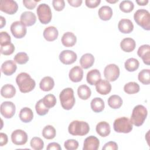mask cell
I'll return each instance as SVG.
<instances>
[{
	"label": "cell",
	"mask_w": 150,
	"mask_h": 150,
	"mask_svg": "<svg viewBox=\"0 0 150 150\" xmlns=\"http://www.w3.org/2000/svg\"><path fill=\"white\" fill-rule=\"evenodd\" d=\"M103 150H117L118 149V145L116 142L114 141H110L107 142L102 148Z\"/></svg>",
	"instance_id": "obj_48"
},
{
	"label": "cell",
	"mask_w": 150,
	"mask_h": 150,
	"mask_svg": "<svg viewBox=\"0 0 150 150\" xmlns=\"http://www.w3.org/2000/svg\"><path fill=\"white\" fill-rule=\"evenodd\" d=\"M77 56L76 53L70 50H64L59 54V60L64 64H71L76 62Z\"/></svg>",
	"instance_id": "obj_13"
},
{
	"label": "cell",
	"mask_w": 150,
	"mask_h": 150,
	"mask_svg": "<svg viewBox=\"0 0 150 150\" xmlns=\"http://www.w3.org/2000/svg\"><path fill=\"white\" fill-rule=\"evenodd\" d=\"M18 5L16 1L13 0H1L0 1V10L5 13L12 15L16 13Z\"/></svg>",
	"instance_id": "obj_10"
},
{
	"label": "cell",
	"mask_w": 150,
	"mask_h": 150,
	"mask_svg": "<svg viewBox=\"0 0 150 150\" xmlns=\"http://www.w3.org/2000/svg\"><path fill=\"white\" fill-rule=\"evenodd\" d=\"M139 61L135 58H129L127 59L124 64L125 69L130 72L134 71L139 67Z\"/></svg>",
	"instance_id": "obj_34"
},
{
	"label": "cell",
	"mask_w": 150,
	"mask_h": 150,
	"mask_svg": "<svg viewBox=\"0 0 150 150\" xmlns=\"http://www.w3.org/2000/svg\"><path fill=\"white\" fill-rule=\"evenodd\" d=\"M0 21H1L0 28H2L5 25V24H6V20H5V19L2 16H1V17H0Z\"/></svg>",
	"instance_id": "obj_54"
},
{
	"label": "cell",
	"mask_w": 150,
	"mask_h": 150,
	"mask_svg": "<svg viewBox=\"0 0 150 150\" xmlns=\"http://www.w3.org/2000/svg\"><path fill=\"white\" fill-rule=\"evenodd\" d=\"M11 38L6 32H1L0 33V44L1 46L7 45L11 42Z\"/></svg>",
	"instance_id": "obj_45"
},
{
	"label": "cell",
	"mask_w": 150,
	"mask_h": 150,
	"mask_svg": "<svg viewBox=\"0 0 150 150\" xmlns=\"http://www.w3.org/2000/svg\"><path fill=\"white\" fill-rule=\"evenodd\" d=\"M69 76L71 81L79 82L83 77V70L80 66H74L70 70Z\"/></svg>",
	"instance_id": "obj_19"
},
{
	"label": "cell",
	"mask_w": 150,
	"mask_h": 150,
	"mask_svg": "<svg viewBox=\"0 0 150 150\" xmlns=\"http://www.w3.org/2000/svg\"><path fill=\"white\" fill-rule=\"evenodd\" d=\"M8 143V136L6 134L0 133V146H2Z\"/></svg>",
	"instance_id": "obj_51"
},
{
	"label": "cell",
	"mask_w": 150,
	"mask_h": 150,
	"mask_svg": "<svg viewBox=\"0 0 150 150\" xmlns=\"http://www.w3.org/2000/svg\"><path fill=\"white\" fill-rule=\"evenodd\" d=\"M11 32L12 35L17 39L23 38L27 32L26 26L21 21H15L11 25Z\"/></svg>",
	"instance_id": "obj_9"
},
{
	"label": "cell",
	"mask_w": 150,
	"mask_h": 150,
	"mask_svg": "<svg viewBox=\"0 0 150 150\" xmlns=\"http://www.w3.org/2000/svg\"><path fill=\"white\" fill-rule=\"evenodd\" d=\"M17 69L15 61L8 60L5 61L1 65V71L6 76H11L13 74Z\"/></svg>",
	"instance_id": "obj_15"
},
{
	"label": "cell",
	"mask_w": 150,
	"mask_h": 150,
	"mask_svg": "<svg viewBox=\"0 0 150 150\" xmlns=\"http://www.w3.org/2000/svg\"><path fill=\"white\" fill-rule=\"evenodd\" d=\"M21 22L26 26L33 25L36 21L35 14L30 11L23 12L20 16Z\"/></svg>",
	"instance_id": "obj_18"
},
{
	"label": "cell",
	"mask_w": 150,
	"mask_h": 150,
	"mask_svg": "<svg viewBox=\"0 0 150 150\" xmlns=\"http://www.w3.org/2000/svg\"><path fill=\"white\" fill-rule=\"evenodd\" d=\"M98 14L101 20L108 21L110 20L112 16V10L111 7L104 5L98 9Z\"/></svg>",
	"instance_id": "obj_30"
},
{
	"label": "cell",
	"mask_w": 150,
	"mask_h": 150,
	"mask_svg": "<svg viewBox=\"0 0 150 150\" xmlns=\"http://www.w3.org/2000/svg\"><path fill=\"white\" fill-rule=\"evenodd\" d=\"M148 0H137L136 2L139 5H146L148 3Z\"/></svg>",
	"instance_id": "obj_53"
},
{
	"label": "cell",
	"mask_w": 150,
	"mask_h": 150,
	"mask_svg": "<svg viewBox=\"0 0 150 150\" xmlns=\"http://www.w3.org/2000/svg\"><path fill=\"white\" fill-rule=\"evenodd\" d=\"M39 1L36 0H23V5L29 9H34Z\"/></svg>",
	"instance_id": "obj_47"
},
{
	"label": "cell",
	"mask_w": 150,
	"mask_h": 150,
	"mask_svg": "<svg viewBox=\"0 0 150 150\" xmlns=\"http://www.w3.org/2000/svg\"><path fill=\"white\" fill-rule=\"evenodd\" d=\"M94 62V57L91 53L83 54L80 59V64L82 68L84 69L91 67Z\"/></svg>",
	"instance_id": "obj_26"
},
{
	"label": "cell",
	"mask_w": 150,
	"mask_h": 150,
	"mask_svg": "<svg viewBox=\"0 0 150 150\" xmlns=\"http://www.w3.org/2000/svg\"><path fill=\"white\" fill-rule=\"evenodd\" d=\"M147 114V110L144 105H137L132 110L130 121L134 125L139 127L144 124Z\"/></svg>",
	"instance_id": "obj_4"
},
{
	"label": "cell",
	"mask_w": 150,
	"mask_h": 150,
	"mask_svg": "<svg viewBox=\"0 0 150 150\" xmlns=\"http://www.w3.org/2000/svg\"><path fill=\"white\" fill-rule=\"evenodd\" d=\"M19 117L22 122L27 123L32 120L33 118V113L30 108L24 107L21 110Z\"/></svg>",
	"instance_id": "obj_29"
},
{
	"label": "cell",
	"mask_w": 150,
	"mask_h": 150,
	"mask_svg": "<svg viewBox=\"0 0 150 150\" xmlns=\"http://www.w3.org/2000/svg\"><path fill=\"white\" fill-rule=\"evenodd\" d=\"M28 60L29 56L25 52L18 53L14 57V61L19 64H25L28 62Z\"/></svg>",
	"instance_id": "obj_42"
},
{
	"label": "cell",
	"mask_w": 150,
	"mask_h": 150,
	"mask_svg": "<svg viewBox=\"0 0 150 150\" xmlns=\"http://www.w3.org/2000/svg\"><path fill=\"white\" fill-rule=\"evenodd\" d=\"M139 57H141L143 62L147 65L150 64V46L149 45H143L141 46L137 51Z\"/></svg>",
	"instance_id": "obj_17"
},
{
	"label": "cell",
	"mask_w": 150,
	"mask_h": 150,
	"mask_svg": "<svg viewBox=\"0 0 150 150\" xmlns=\"http://www.w3.org/2000/svg\"><path fill=\"white\" fill-rule=\"evenodd\" d=\"M113 128L115 132L118 133H129L133 128L130 120L125 117H122L115 120Z\"/></svg>",
	"instance_id": "obj_6"
},
{
	"label": "cell",
	"mask_w": 150,
	"mask_h": 150,
	"mask_svg": "<svg viewBox=\"0 0 150 150\" xmlns=\"http://www.w3.org/2000/svg\"><path fill=\"white\" fill-rule=\"evenodd\" d=\"M52 5L56 11H61L65 6V2L63 0H53L52 1Z\"/></svg>",
	"instance_id": "obj_46"
},
{
	"label": "cell",
	"mask_w": 150,
	"mask_h": 150,
	"mask_svg": "<svg viewBox=\"0 0 150 150\" xmlns=\"http://www.w3.org/2000/svg\"><path fill=\"white\" fill-rule=\"evenodd\" d=\"M56 132L55 128L50 125L45 126L42 130V135L47 139H53L56 136Z\"/></svg>",
	"instance_id": "obj_36"
},
{
	"label": "cell",
	"mask_w": 150,
	"mask_h": 150,
	"mask_svg": "<svg viewBox=\"0 0 150 150\" xmlns=\"http://www.w3.org/2000/svg\"><path fill=\"white\" fill-rule=\"evenodd\" d=\"M12 142L16 145H22L28 141V135L22 129H16L11 134Z\"/></svg>",
	"instance_id": "obj_12"
},
{
	"label": "cell",
	"mask_w": 150,
	"mask_h": 150,
	"mask_svg": "<svg viewBox=\"0 0 150 150\" xmlns=\"http://www.w3.org/2000/svg\"><path fill=\"white\" fill-rule=\"evenodd\" d=\"M54 86V81L53 78L50 76L44 77L39 83L40 88L44 91H49L53 89Z\"/></svg>",
	"instance_id": "obj_27"
},
{
	"label": "cell",
	"mask_w": 150,
	"mask_h": 150,
	"mask_svg": "<svg viewBox=\"0 0 150 150\" xmlns=\"http://www.w3.org/2000/svg\"><path fill=\"white\" fill-rule=\"evenodd\" d=\"M64 146L67 150H75L79 147V142L73 139H67L64 142Z\"/></svg>",
	"instance_id": "obj_43"
},
{
	"label": "cell",
	"mask_w": 150,
	"mask_h": 150,
	"mask_svg": "<svg viewBox=\"0 0 150 150\" xmlns=\"http://www.w3.org/2000/svg\"><path fill=\"white\" fill-rule=\"evenodd\" d=\"M15 46L13 43H11L7 45L1 46V53L4 55H10L13 53Z\"/></svg>",
	"instance_id": "obj_44"
},
{
	"label": "cell",
	"mask_w": 150,
	"mask_h": 150,
	"mask_svg": "<svg viewBox=\"0 0 150 150\" xmlns=\"http://www.w3.org/2000/svg\"><path fill=\"white\" fill-rule=\"evenodd\" d=\"M46 149L47 150H61L62 148L57 142H51L48 144Z\"/></svg>",
	"instance_id": "obj_50"
},
{
	"label": "cell",
	"mask_w": 150,
	"mask_h": 150,
	"mask_svg": "<svg viewBox=\"0 0 150 150\" xmlns=\"http://www.w3.org/2000/svg\"><path fill=\"white\" fill-rule=\"evenodd\" d=\"M68 3L73 7H79L82 4V0H67Z\"/></svg>",
	"instance_id": "obj_52"
},
{
	"label": "cell",
	"mask_w": 150,
	"mask_h": 150,
	"mask_svg": "<svg viewBox=\"0 0 150 150\" xmlns=\"http://www.w3.org/2000/svg\"><path fill=\"white\" fill-rule=\"evenodd\" d=\"M119 7L121 11L123 12L129 13L133 10L134 8V5L133 2L131 1L124 0L120 4Z\"/></svg>",
	"instance_id": "obj_39"
},
{
	"label": "cell",
	"mask_w": 150,
	"mask_h": 150,
	"mask_svg": "<svg viewBox=\"0 0 150 150\" xmlns=\"http://www.w3.org/2000/svg\"><path fill=\"white\" fill-rule=\"evenodd\" d=\"M124 91L128 94L137 93L139 91V84L134 81H131L125 84L124 87Z\"/></svg>",
	"instance_id": "obj_35"
},
{
	"label": "cell",
	"mask_w": 150,
	"mask_h": 150,
	"mask_svg": "<svg viewBox=\"0 0 150 150\" xmlns=\"http://www.w3.org/2000/svg\"><path fill=\"white\" fill-rule=\"evenodd\" d=\"M120 69L115 64H110L104 68V75L108 81H115L120 76Z\"/></svg>",
	"instance_id": "obj_8"
},
{
	"label": "cell",
	"mask_w": 150,
	"mask_h": 150,
	"mask_svg": "<svg viewBox=\"0 0 150 150\" xmlns=\"http://www.w3.org/2000/svg\"><path fill=\"white\" fill-rule=\"evenodd\" d=\"M135 22L144 29L150 30V14L145 9H138L134 15Z\"/></svg>",
	"instance_id": "obj_5"
},
{
	"label": "cell",
	"mask_w": 150,
	"mask_h": 150,
	"mask_svg": "<svg viewBox=\"0 0 150 150\" xmlns=\"http://www.w3.org/2000/svg\"><path fill=\"white\" fill-rule=\"evenodd\" d=\"M16 94L15 87L10 84H6L3 86L1 90V94L6 98H12Z\"/></svg>",
	"instance_id": "obj_28"
},
{
	"label": "cell",
	"mask_w": 150,
	"mask_h": 150,
	"mask_svg": "<svg viewBox=\"0 0 150 150\" xmlns=\"http://www.w3.org/2000/svg\"><path fill=\"white\" fill-rule=\"evenodd\" d=\"M136 46L135 41L131 38H126L123 39L120 43L121 49L125 52H132Z\"/></svg>",
	"instance_id": "obj_24"
},
{
	"label": "cell",
	"mask_w": 150,
	"mask_h": 150,
	"mask_svg": "<svg viewBox=\"0 0 150 150\" xmlns=\"http://www.w3.org/2000/svg\"><path fill=\"white\" fill-rule=\"evenodd\" d=\"M30 145L32 148L35 150H41L44 147V142L43 140L40 138L37 137L32 138L30 142Z\"/></svg>",
	"instance_id": "obj_40"
},
{
	"label": "cell",
	"mask_w": 150,
	"mask_h": 150,
	"mask_svg": "<svg viewBox=\"0 0 150 150\" xmlns=\"http://www.w3.org/2000/svg\"><path fill=\"white\" fill-rule=\"evenodd\" d=\"M16 82L21 93H26L32 91L36 86L35 81L25 72L19 73L16 77Z\"/></svg>",
	"instance_id": "obj_1"
},
{
	"label": "cell",
	"mask_w": 150,
	"mask_h": 150,
	"mask_svg": "<svg viewBox=\"0 0 150 150\" xmlns=\"http://www.w3.org/2000/svg\"><path fill=\"white\" fill-rule=\"evenodd\" d=\"M43 37L49 42L55 40L59 35V32L57 28L54 26H50L46 28L43 30Z\"/></svg>",
	"instance_id": "obj_21"
},
{
	"label": "cell",
	"mask_w": 150,
	"mask_h": 150,
	"mask_svg": "<svg viewBox=\"0 0 150 150\" xmlns=\"http://www.w3.org/2000/svg\"><path fill=\"white\" fill-rule=\"evenodd\" d=\"M96 89L99 94L107 95L111 90V85L108 80L100 79L96 84Z\"/></svg>",
	"instance_id": "obj_16"
},
{
	"label": "cell",
	"mask_w": 150,
	"mask_h": 150,
	"mask_svg": "<svg viewBox=\"0 0 150 150\" xmlns=\"http://www.w3.org/2000/svg\"><path fill=\"white\" fill-rule=\"evenodd\" d=\"M118 0H115V1H110V0H106V2H109V3H111V4H114L117 2H118Z\"/></svg>",
	"instance_id": "obj_55"
},
{
	"label": "cell",
	"mask_w": 150,
	"mask_h": 150,
	"mask_svg": "<svg viewBox=\"0 0 150 150\" xmlns=\"http://www.w3.org/2000/svg\"><path fill=\"white\" fill-rule=\"evenodd\" d=\"M36 13L39 21L42 24L49 23L52 18V11L50 6L46 4H40L38 6Z\"/></svg>",
	"instance_id": "obj_7"
},
{
	"label": "cell",
	"mask_w": 150,
	"mask_h": 150,
	"mask_svg": "<svg viewBox=\"0 0 150 150\" xmlns=\"http://www.w3.org/2000/svg\"><path fill=\"white\" fill-rule=\"evenodd\" d=\"M90 106L94 112H100L104 110L105 105L102 98L100 97H96L91 100Z\"/></svg>",
	"instance_id": "obj_31"
},
{
	"label": "cell",
	"mask_w": 150,
	"mask_h": 150,
	"mask_svg": "<svg viewBox=\"0 0 150 150\" xmlns=\"http://www.w3.org/2000/svg\"><path fill=\"white\" fill-rule=\"evenodd\" d=\"M118 28L121 33H129L134 29V25L131 20L128 19H122L118 22Z\"/></svg>",
	"instance_id": "obj_20"
},
{
	"label": "cell",
	"mask_w": 150,
	"mask_h": 150,
	"mask_svg": "<svg viewBox=\"0 0 150 150\" xmlns=\"http://www.w3.org/2000/svg\"><path fill=\"white\" fill-rule=\"evenodd\" d=\"M59 98L61 105L64 110L71 109L75 104L74 91L71 88L67 87L63 89L60 93Z\"/></svg>",
	"instance_id": "obj_2"
},
{
	"label": "cell",
	"mask_w": 150,
	"mask_h": 150,
	"mask_svg": "<svg viewBox=\"0 0 150 150\" xmlns=\"http://www.w3.org/2000/svg\"><path fill=\"white\" fill-rule=\"evenodd\" d=\"M100 0H86V5L90 8H94L97 7L100 4Z\"/></svg>",
	"instance_id": "obj_49"
},
{
	"label": "cell",
	"mask_w": 150,
	"mask_h": 150,
	"mask_svg": "<svg viewBox=\"0 0 150 150\" xmlns=\"http://www.w3.org/2000/svg\"><path fill=\"white\" fill-rule=\"evenodd\" d=\"M44 105L49 109L53 107L56 104V98L53 94H49L42 98Z\"/></svg>",
	"instance_id": "obj_38"
},
{
	"label": "cell",
	"mask_w": 150,
	"mask_h": 150,
	"mask_svg": "<svg viewBox=\"0 0 150 150\" xmlns=\"http://www.w3.org/2000/svg\"><path fill=\"white\" fill-rule=\"evenodd\" d=\"M1 114L6 118H12L16 111L15 104L11 101H4L1 104L0 107Z\"/></svg>",
	"instance_id": "obj_11"
},
{
	"label": "cell",
	"mask_w": 150,
	"mask_h": 150,
	"mask_svg": "<svg viewBox=\"0 0 150 150\" xmlns=\"http://www.w3.org/2000/svg\"><path fill=\"white\" fill-rule=\"evenodd\" d=\"M91 91L90 88L86 84L80 86L77 88L78 96L81 100H87L91 96Z\"/></svg>",
	"instance_id": "obj_32"
},
{
	"label": "cell",
	"mask_w": 150,
	"mask_h": 150,
	"mask_svg": "<svg viewBox=\"0 0 150 150\" xmlns=\"http://www.w3.org/2000/svg\"><path fill=\"white\" fill-rule=\"evenodd\" d=\"M108 104L111 108L117 109L122 105V100L118 95H112L108 99Z\"/></svg>",
	"instance_id": "obj_33"
},
{
	"label": "cell",
	"mask_w": 150,
	"mask_h": 150,
	"mask_svg": "<svg viewBox=\"0 0 150 150\" xmlns=\"http://www.w3.org/2000/svg\"><path fill=\"white\" fill-rule=\"evenodd\" d=\"M35 109L37 114L39 115H45L49 112V108L44 105L42 99L39 100L36 103Z\"/></svg>",
	"instance_id": "obj_41"
},
{
	"label": "cell",
	"mask_w": 150,
	"mask_h": 150,
	"mask_svg": "<svg viewBox=\"0 0 150 150\" xmlns=\"http://www.w3.org/2000/svg\"><path fill=\"white\" fill-rule=\"evenodd\" d=\"M61 40L63 46L69 47L73 46L76 44L77 38L73 33L67 32L63 35Z\"/></svg>",
	"instance_id": "obj_22"
},
{
	"label": "cell",
	"mask_w": 150,
	"mask_h": 150,
	"mask_svg": "<svg viewBox=\"0 0 150 150\" xmlns=\"http://www.w3.org/2000/svg\"><path fill=\"white\" fill-rule=\"evenodd\" d=\"M101 79V73L97 69H92L90 70L86 77L87 83L90 85H96Z\"/></svg>",
	"instance_id": "obj_25"
},
{
	"label": "cell",
	"mask_w": 150,
	"mask_h": 150,
	"mask_svg": "<svg viewBox=\"0 0 150 150\" xmlns=\"http://www.w3.org/2000/svg\"><path fill=\"white\" fill-rule=\"evenodd\" d=\"M100 145L99 139L95 136L87 137L83 143V150H97Z\"/></svg>",
	"instance_id": "obj_14"
},
{
	"label": "cell",
	"mask_w": 150,
	"mask_h": 150,
	"mask_svg": "<svg viewBox=\"0 0 150 150\" xmlns=\"http://www.w3.org/2000/svg\"><path fill=\"white\" fill-rule=\"evenodd\" d=\"M97 133L102 137H105L110 134L111 128L110 124L105 121L98 122L96 127Z\"/></svg>",
	"instance_id": "obj_23"
},
{
	"label": "cell",
	"mask_w": 150,
	"mask_h": 150,
	"mask_svg": "<svg viewBox=\"0 0 150 150\" xmlns=\"http://www.w3.org/2000/svg\"><path fill=\"white\" fill-rule=\"evenodd\" d=\"M138 80L143 84L148 85L150 83V70L149 69H143L138 73Z\"/></svg>",
	"instance_id": "obj_37"
},
{
	"label": "cell",
	"mask_w": 150,
	"mask_h": 150,
	"mask_svg": "<svg viewBox=\"0 0 150 150\" xmlns=\"http://www.w3.org/2000/svg\"><path fill=\"white\" fill-rule=\"evenodd\" d=\"M90 127L87 122L83 121L74 120L71 122L68 127L69 132L72 135L83 136L88 134Z\"/></svg>",
	"instance_id": "obj_3"
}]
</instances>
